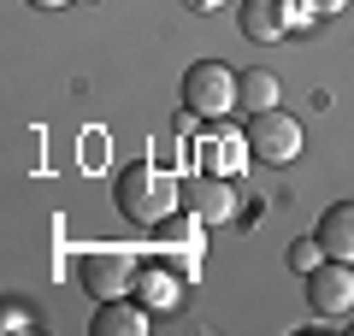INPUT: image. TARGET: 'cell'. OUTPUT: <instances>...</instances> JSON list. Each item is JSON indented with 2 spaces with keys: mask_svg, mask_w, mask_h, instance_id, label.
<instances>
[{
  "mask_svg": "<svg viewBox=\"0 0 354 336\" xmlns=\"http://www.w3.org/2000/svg\"><path fill=\"white\" fill-rule=\"evenodd\" d=\"M0 330H6V336H30V330H36V312H30L24 307V301H6V307H0Z\"/></svg>",
  "mask_w": 354,
  "mask_h": 336,
  "instance_id": "cell-13",
  "label": "cell"
},
{
  "mask_svg": "<svg viewBox=\"0 0 354 336\" xmlns=\"http://www.w3.org/2000/svg\"><path fill=\"white\" fill-rule=\"evenodd\" d=\"M113 207L124 212L130 224L153 230V224H165V218L177 212V177L160 171L153 160H136V165H124V171H118V183H113Z\"/></svg>",
  "mask_w": 354,
  "mask_h": 336,
  "instance_id": "cell-1",
  "label": "cell"
},
{
  "mask_svg": "<svg viewBox=\"0 0 354 336\" xmlns=\"http://www.w3.org/2000/svg\"><path fill=\"white\" fill-rule=\"evenodd\" d=\"M307 307L319 319H348L354 312V265L348 260H319L307 272Z\"/></svg>",
  "mask_w": 354,
  "mask_h": 336,
  "instance_id": "cell-5",
  "label": "cell"
},
{
  "mask_svg": "<svg viewBox=\"0 0 354 336\" xmlns=\"http://www.w3.org/2000/svg\"><path fill=\"white\" fill-rule=\"evenodd\" d=\"M319 260H330V254L319 248V236H295V242H290V254H283V265H290L295 277H307V272H313Z\"/></svg>",
  "mask_w": 354,
  "mask_h": 336,
  "instance_id": "cell-12",
  "label": "cell"
},
{
  "mask_svg": "<svg viewBox=\"0 0 354 336\" xmlns=\"http://www.w3.org/2000/svg\"><path fill=\"white\" fill-rule=\"evenodd\" d=\"M236 83L242 77L225 59H195L183 71V112H195V118H230L236 112Z\"/></svg>",
  "mask_w": 354,
  "mask_h": 336,
  "instance_id": "cell-2",
  "label": "cell"
},
{
  "mask_svg": "<svg viewBox=\"0 0 354 336\" xmlns=\"http://www.w3.org/2000/svg\"><path fill=\"white\" fill-rule=\"evenodd\" d=\"M236 183H230L225 171H207V177H195V218L201 224H230L236 218Z\"/></svg>",
  "mask_w": 354,
  "mask_h": 336,
  "instance_id": "cell-8",
  "label": "cell"
},
{
  "mask_svg": "<svg viewBox=\"0 0 354 336\" xmlns=\"http://www.w3.org/2000/svg\"><path fill=\"white\" fill-rule=\"evenodd\" d=\"M88 330H95V336H148V330H153V312L142 307L136 295H124V301H101V312L88 319Z\"/></svg>",
  "mask_w": 354,
  "mask_h": 336,
  "instance_id": "cell-7",
  "label": "cell"
},
{
  "mask_svg": "<svg viewBox=\"0 0 354 336\" xmlns=\"http://www.w3.org/2000/svg\"><path fill=\"white\" fill-rule=\"evenodd\" d=\"M136 277H142V260L124 254V248H95V254H83V265H77V283L88 289V301L136 295Z\"/></svg>",
  "mask_w": 354,
  "mask_h": 336,
  "instance_id": "cell-4",
  "label": "cell"
},
{
  "mask_svg": "<svg viewBox=\"0 0 354 336\" xmlns=\"http://www.w3.org/2000/svg\"><path fill=\"white\" fill-rule=\"evenodd\" d=\"M183 6H189V12H201V18H207V12H225L230 0H183Z\"/></svg>",
  "mask_w": 354,
  "mask_h": 336,
  "instance_id": "cell-14",
  "label": "cell"
},
{
  "mask_svg": "<svg viewBox=\"0 0 354 336\" xmlns=\"http://www.w3.org/2000/svg\"><path fill=\"white\" fill-rule=\"evenodd\" d=\"M348 330H354V319H348Z\"/></svg>",
  "mask_w": 354,
  "mask_h": 336,
  "instance_id": "cell-17",
  "label": "cell"
},
{
  "mask_svg": "<svg viewBox=\"0 0 354 336\" xmlns=\"http://www.w3.org/2000/svg\"><path fill=\"white\" fill-rule=\"evenodd\" d=\"M278 95H283V88H278V77H272V71H242L236 112H248V118H254V112H272V106H278Z\"/></svg>",
  "mask_w": 354,
  "mask_h": 336,
  "instance_id": "cell-11",
  "label": "cell"
},
{
  "mask_svg": "<svg viewBox=\"0 0 354 336\" xmlns=\"http://www.w3.org/2000/svg\"><path fill=\"white\" fill-rule=\"evenodd\" d=\"M24 6H36V12H59V6H71V0H24Z\"/></svg>",
  "mask_w": 354,
  "mask_h": 336,
  "instance_id": "cell-16",
  "label": "cell"
},
{
  "mask_svg": "<svg viewBox=\"0 0 354 336\" xmlns=\"http://www.w3.org/2000/svg\"><path fill=\"white\" fill-rule=\"evenodd\" d=\"M307 6H313V12H319V18H337V12H342V6H348V0H307Z\"/></svg>",
  "mask_w": 354,
  "mask_h": 336,
  "instance_id": "cell-15",
  "label": "cell"
},
{
  "mask_svg": "<svg viewBox=\"0 0 354 336\" xmlns=\"http://www.w3.org/2000/svg\"><path fill=\"white\" fill-rule=\"evenodd\" d=\"M313 236H319V248H325L330 260H348L354 265V200L325 207V212H319V224H313Z\"/></svg>",
  "mask_w": 354,
  "mask_h": 336,
  "instance_id": "cell-9",
  "label": "cell"
},
{
  "mask_svg": "<svg viewBox=\"0 0 354 336\" xmlns=\"http://www.w3.org/2000/svg\"><path fill=\"white\" fill-rule=\"evenodd\" d=\"M242 142H248V160H260V165H295L301 148H307L301 118H295V112H278V106L254 112L248 130H242Z\"/></svg>",
  "mask_w": 354,
  "mask_h": 336,
  "instance_id": "cell-3",
  "label": "cell"
},
{
  "mask_svg": "<svg viewBox=\"0 0 354 336\" xmlns=\"http://www.w3.org/2000/svg\"><path fill=\"white\" fill-rule=\"evenodd\" d=\"M136 301H142L148 312H177V307H183V277H177L171 265H142Z\"/></svg>",
  "mask_w": 354,
  "mask_h": 336,
  "instance_id": "cell-10",
  "label": "cell"
},
{
  "mask_svg": "<svg viewBox=\"0 0 354 336\" xmlns=\"http://www.w3.org/2000/svg\"><path fill=\"white\" fill-rule=\"evenodd\" d=\"M236 30L248 41H260V48L283 41L290 36V0H242L236 6Z\"/></svg>",
  "mask_w": 354,
  "mask_h": 336,
  "instance_id": "cell-6",
  "label": "cell"
}]
</instances>
